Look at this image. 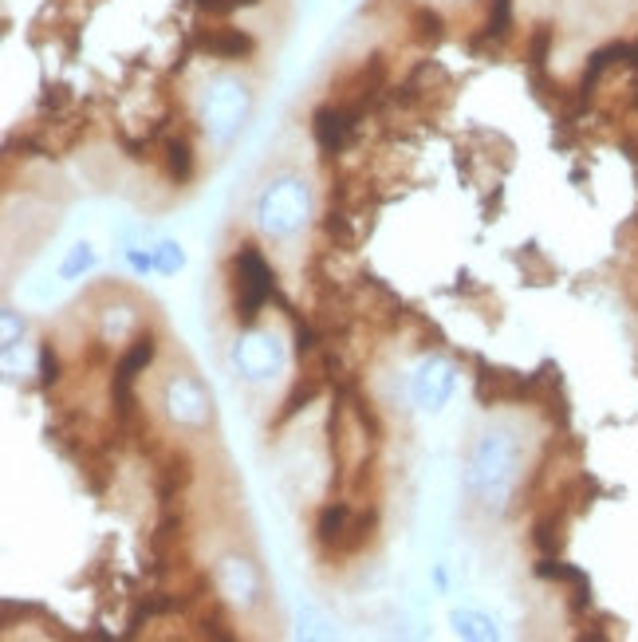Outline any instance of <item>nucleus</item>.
Here are the masks:
<instances>
[{
	"label": "nucleus",
	"instance_id": "obj_14",
	"mask_svg": "<svg viewBox=\"0 0 638 642\" xmlns=\"http://www.w3.org/2000/svg\"><path fill=\"white\" fill-rule=\"evenodd\" d=\"M627 52H631V44L627 40H611V44H603L599 52H591L587 56V67H583V83H579V91L587 95L611 67H619V64H627Z\"/></svg>",
	"mask_w": 638,
	"mask_h": 642
},
{
	"label": "nucleus",
	"instance_id": "obj_11",
	"mask_svg": "<svg viewBox=\"0 0 638 642\" xmlns=\"http://www.w3.org/2000/svg\"><path fill=\"white\" fill-rule=\"evenodd\" d=\"M197 48H201L205 56L221 60V64H245V60H253L256 56L253 36H249L245 28H229V24L201 32V36H197Z\"/></svg>",
	"mask_w": 638,
	"mask_h": 642
},
{
	"label": "nucleus",
	"instance_id": "obj_8",
	"mask_svg": "<svg viewBox=\"0 0 638 642\" xmlns=\"http://www.w3.org/2000/svg\"><path fill=\"white\" fill-rule=\"evenodd\" d=\"M217 591H221V599L229 603V607H241V611H253L260 607V599H264V579H260V568H256L249 556H225L221 564H217Z\"/></svg>",
	"mask_w": 638,
	"mask_h": 642
},
{
	"label": "nucleus",
	"instance_id": "obj_15",
	"mask_svg": "<svg viewBox=\"0 0 638 642\" xmlns=\"http://www.w3.org/2000/svg\"><path fill=\"white\" fill-rule=\"evenodd\" d=\"M536 576H540V579H556V583H568V587H572L575 607H583V603H591V579L583 576L579 568H572V564H560V560H552V556H544V560L536 564Z\"/></svg>",
	"mask_w": 638,
	"mask_h": 642
},
{
	"label": "nucleus",
	"instance_id": "obj_27",
	"mask_svg": "<svg viewBox=\"0 0 638 642\" xmlns=\"http://www.w3.org/2000/svg\"><path fill=\"white\" fill-rule=\"evenodd\" d=\"M627 67L638 71V40H631V52H627Z\"/></svg>",
	"mask_w": 638,
	"mask_h": 642
},
{
	"label": "nucleus",
	"instance_id": "obj_10",
	"mask_svg": "<svg viewBox=\"0 0 638 642\" xmlns=\"http://www.w3.org/2000/svg\"><path fill=\"white\" fill-rule=\"evenodd\" d=\"M453 383H457V367H453L449 359H442V355H434V359H426V363L414 371L410 390H414V402L434 414V410H442L449 402Z\"/></svg>",
	"mask_w": 638,
	"mask_h": 642
},
{
	"label": "nucleus",
	"instance_id": "obj_21",
	"mask_svg": "<svg viewBox=\"0 0 638 642\" xmlns=\"http://www.w3.org/2000/svg\"><path fill=\"white\" fill-rule=\"evenodd\" d=\"M91 264H95V253H91V245H75V249L67 253L64 264H60V276H64V280H79V276H83V272H87Z\"/></svg>",
	"mask_w": 638,
	"mask_h": 642
},
{
	"label": "nucleus",
	"instance_id": "obj_20",
	"mask_svg": "<svg viewBox=\"0 0 638 642\" xmlns=\"http://www.w3.org/2000/svg\"><path fill=\"white\" fill-rule=\"evenodd\" d=\"M556 528H560V520H556V516H540V520H536V528H532V544H536L544 556H552V552L560 548V536H552Z\"/></svg>",
	"mask_w": 638,
	"mask_h": 642
},
{
	"label": "nucleus",
	"instance_id": "obj_13",
	"mask_svg": "<svg viewBox=\"0 0 638 642\" xmlns=\"http://www.w3.org/2000/svg\"><path fill=\"white\" fill-rule=\"evenodd\" d=\"M162 158H166L170 182H178V186L193 182V174H197V154H193V142L186 134H170L166 146H162Z\"/></svg>",
	"mask_w": 638,
	"mask_h": 642
},
{
	"label": "nucleus",
	"instance_id": "obj_16",
	"mask_svg": "<svg viewBox=\"0 0 638 642\" xmlns=\"http://www.w3.org/2000/svg\"><path fill=\"white\" fill-rule=\"evenodd\" d=\"M449 627H453V635L465 642H493L501 631H497V623L489 619V615H481V611H453L449 615Z\"/></svg>",
	"mask_w": 638,
	"mask_h": 642
},
{
	"label": "nucleus",
	"instance_id": "obj_17",
	"mask_svg": "<svg viewBox=\"0 0 638 642\" xmlns=\"http://www.w3.org/2000/svg\"><path fill=\"white\" fill-rule=\"evenodd\" d=\"M410 28H414V40H418V44H426V48H434V44H442V40H446V20H442V12H438V8H430V4L414 8Z\"/></svg>",
	"mask_w": 638,
	"mask_h": 642
},
{
	"label": "nucleus",
	"instance_id": "obj_5",
	"mask_svg": "<svg viewBox=\"0 0 638 642\" xmlns=\"http://www.w3.org/2000/svg\"><path fill=\"white\" fill-rule=\"evenodd\" d=\"M371 524H375V516L355 513V509H351V505H343V501H331V505H323V509H319L316 540L327 548V552L347 556V552H359V548L367 544Z\"/></svg>",
	"mask_w": 638,
	"mask_h": 642
},
{
	"label": "nucleus",
	"instance_id": "obj_19",
	"mask_svg": "<svg viewBox=\"0 0 638 642\" xmlns=\"http://www.w3.org/2000/svg\"><path fill=\"white\" fill-rule=\"evenodd\" d=\"M182 264H186L182 245H174V241H158V249H154V272L170 276V272H178Z\"/></svg>",
	"mask_w": 638,
	"mask_h": 642
},
{
	"label": "nucleus",
	"instance_id": "obj_18",
	"mask_svg": "<svg viewBox=\"0 0 638 642\" xmlns=\"http://www.w3.org/2000/svg\"><path fill=\"white\" fill-rule=\"evenodd\" d=\"M316 394H319V379H316V375H312L308 383H296V390L288 394V402H284V410H280V422H288L292 414H300V410H304V406H308V402H312Z\"/></svg>",
	"mask_w": 638,
	"mask_h": 642
},
{
	"label": "nucleus",
	"instance_id": "obj_22",
	"mask_svg": "<svg viewBox=\"0 0 638 642\" xmlns=\"http://www.w3.org/2000/svg\"><path fill=\"white\" fill-rule=\"evenodd\" d=\"M548 48H552V28H548V24H536V32H532V40H528V64H532V71L544 67Z\"/></svg>",
	"mask_w": 638,
	"mask_h": 642
},
{
	"label": "nucleus",
	"instance_id": "obj_24",
	"mask_svg": "<svg viewBox=\"0 0 638 642\" xmlns=\"http://www.w3.org/2000/svg\"><path fill=\"white\" fill-rule=\"evenodd\" d=\"M60 383V355L52 343L40 347V386H56Z\"/></svg>",
	"mask_w": 638,
	"mask_h": 642
},
{
	"label": "nucleus",
	"instance_id": "obj_7",
	"mask_svg": "<svg viewBox=\"0 0 638 642\" xmlns=\"http://www.w3.org/2000/svg\"><path fill=\"white\" fill-rule=\"evenodd\" d=\"M162 406H166L170 422L182 430H205L213 422V398L193 375H174L162 390Z\"/></svg>",
	"mask_w": 638,
	"mask_h": 642
},
{
	"label": "nucleus",
	"instance_id": "obj_4",
	"mask_svg": "<svg viewBox=\"0 0 638 642\" xmlns=\"http://www.w3.org/2000/svg\"><path fill=\"white\" fill-rule=\"evenodd\" d=\"M233 316L241 327H253L264 312V304L276 296V272L264 260V253L256 249L253 241H245L233 253Z\"/></svg>",
	"mask_w": 638,
	"mask_h": 642
},
{
	"label": "nucleus",
	"instance_id": "obj_1",
	"mask_svg": "<svg viewBox=\"0 0 638 642\" xmlns=\"http://www.w3.org/2000/svg\"><path fill=\"white\" fill-rule=\"evenodd\" d=\"M516 442L512 434L497 430V434H485L481 446L473 450V461H469V489L489 505V509H501L509 501V493L516 489Z\"/></svg>",
	"mask_w": 638,
	"mask_h": 642
},
{
	"label": "nucleus",
	"instance_id": "obj_2",
	"mask_svg": "<svg viewBox=\"0 0 638 642\" xmlns=\"http://www.w3.org/2000/svg\"><path fill=\"white\" fill-rule=\"evenodd\" d=\"M253 111V95L241 79L233 75H213L201 95H197V123L205 127V134H213L217 142H229L237 138L245 119Z\"/></svg>",
	"mask_w": 638,
	"mask_h": 642
},
{
	"label": "nucleus",
	"instance_id": "obj_12",
	"mask_svg": "<svg viewBox=\"0 0 638 642\" xmlns=\"http://www.w3.org/2000/svg\"><path fill=\"white\" fill-rule=\"evenodd\" d=\"M516 28V0H485V24H481V36L473 44H489V48H501Z\"/></svg>",
	"mask_w": 638,
	"mask_h": 642
},
{
	"label": "nucleus",
	"instance_id": "obj_25",
	"mask_svg": "<svg viewBox=\"0 0 638 642\" xmlns=\"http://www.w3.org/2000/svg\"><path fill=\"white\" fill-rule=\"evenodd\" d=\"M292 335H296V347H292V351H296V359H312V355L319 351V339H316V331H312V323L296 320V331H292Z\"/></svg>",
	"mask_w": 638,
	"mask_h": 642
},
{
	"label": "nucleus",
	"instance_id": "obj_9",
	"mask_svg": "<svg viewBox=\"0 0 638 642\" xmlns=\"http://www.w3.org/2000/svg\"><path fill=\"white\" fill-rule=\"evenodd\" d=\"M359 119H363V115H359L355 107L339 103V99L319 103L316 111H312V138H316V146L327 158H331V154H343V150L351 146V138H355Z\"/></svg>",
	"mask_w": 638,
	"mask_h": 642
},
{
	"label": "nucleus",
	"instance_id": "obj_6",
	"mask_svg": "<svg viewBox=\"0 0 638 642\" xmlns=\"http://www.w3.org/2000/svg\"><path fill=\"white\" fill-rule=\"evenodd\" d=\"M233 367L249 379V383H264V379H276L284 371V347L272 331H260V327H245L233 343Z\"/></svg>",
	"mask_w": 638,
	"mask_h": 642
},
{
	"label": "nucleus",
	"instance_id": "obj_28",
	"mask_svg": "<svg viewBox=\"0 0 638 642\" xmlns=\"http://www.w3.org/2000/svg\"><path fill=\"white\" fill-rule=\"evenodd\" d=\"M631 91H635V95H631V99H635V107H638V75H635V87H631Z\"/></svg>",
	"mask_w": 638,
	"mask_h": 642
},
{
	"label": "nucleus",
	"instance_id": "obj_3",
	"mask_svg": "<svg viewBox=\"0 0 638 642\" xmlns=\"http://www.w3.org/2000/svg\"><path fill=\"white\" fill-rule=\"evenodd\" d=\"M308 209H312L308 182L296 178V174H280V178H272V182L264 186V193L256 197V225H260L268 237H292V233L304 229Z\"/></svg>",
	"mask_w": 638,
	"mask_h": 642
},
{
	"label": "nucleus",
	"instance_id": "obj_26",
	"mask_svg": "<svg viewBox=\"0 0 638 642\" xmlns=\"http://www.w3.org/2000/svg\"><path fill=\"white\" fill-rule=\"evenodd\" d=\"M20 339H24V320H16L12 308H4V355H12Z\"/></svg>",
	"mask_w": 638,
	"mask_h": 642
},
{
	"label": "nucleus",
	"instance_id": "obj_23",
	"mask_svg": "<svg viewBox=\"0 0 638 642\" xmlns=\"http://www.w3.org/2000/svg\"><path fill=\"white\" fill-rule=\"evenodd\" d=\"M201 12L209 16H233V12H245V8H256L260 0H193Z\"/></svg>",
	"mask_w": 638,
	"mask_h": 642
}]
</instances>
